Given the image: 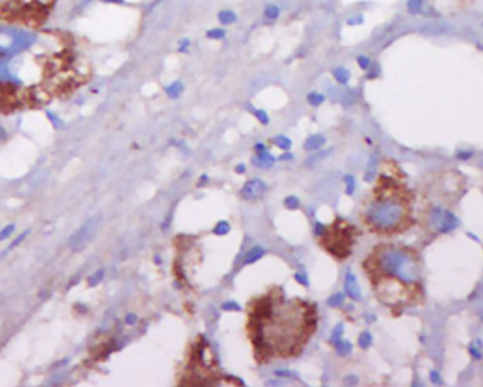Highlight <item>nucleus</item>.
I'll return each instance as SVG.
<instances>
[{
	"label": "nucleus",
	"mask_w": 483,
	"mask_h": 387,
	"mask_svg": "<svg viewBox=\"0 0 483 387\" xmlns=\"http://www.w3.org/2000/svg\"><path fill=\"white\" fill-rule=\"evenodd\" d=\"M373 265L384 275L396 276L401 283L414 285L420 280V267L414 254L400 247H381L374 254Z\"/></svg>",
	"instance_id": "nucleus-1"
},
{
	"label": "nucleus",
	"mask_w": 483,
	"mask_h": 387,
	"mask_svg": "<svg viewBox=\"0 0 483 387\" xmlns=\"http://www.w3.org/2000/svg\"><path fill=\"white\" fill-rule=\"evenodd\" d=\"M407 214V203L401 197L381 196L367 206L364 221L379 233H391L403 224Z\"/></svg>",
	"instance_id": "nucleus-2"
},
{
	"label": "nucleus",
	"mask_w": 483,
	"mask_h": 387,
	"mask_svg": "<svg viewBox=\"0 0 483 387\" xmlns=\"http://www.w3.org/2000/svg\"><path fill=\"white\" fill-rule=\"evenodd\" d=\"M352 230H353V226H349V224H344L343 227L333 226L331 230L324 228V233L320 237L326 239L324 247L327 248V251H331L337 258L347 257L352 251V243H353V235L350 234Z\"/></svg>",
	"instance_id": "nucleus-3"
},
{
	"label": "nucleus",
	"mask_w": 483,
	"mask_h": 387,
	"mask_svg": "<svg viewBox=\"0 0 483 387\" xmlns=\"http://www.w3.org/2000/svg\"><path fill=\"white\" fill-rule=\"evenodd\" d=\"M429 220H431V226L441 233H449L459 226V220L456 219V216L448 210L441 209V207L432 209L431 214H429Z\"/></svg>",
	"instance_id": "nucleus-4"
},
{
	"label": "nucleus",
	"mask_w": 483,
	"mask_h": 387,
	"mask_svg": "<svg viewBox=\"0 0 483 387\" xmlns=\"http://www.w3.org/2000/svg\"><path fill=\"white\" fill-rule=\"evenodd\" d=\"M267 191V184L261 179H251L241 189V197L245 200H257Z\"/></svg>",
	"instance_id": "nucleus-5"
},
{
	"label": "nucleus",
	"mask_w": 483,
	"mask_h": 387,
	"mask_svg": "<svg viewBox=\"0 0 483 387\" xmlns=\"http://www.w3.org/2000/svg\"><path fill=\"white\" fill-rule=\"evenodd\" d=\"M344 292L353 301H361L363 299L361 289L359 287V281H357V278H356L353 272H347L344 275Z\"/></svg>",
	"instance_id": "nucleus-6"
},
{
	"label": "nucleus",
	"mask_w": 483,
	"mask_h": 387,
	"mask_svg": "<svg viewBox=\"0 0 483 387\" xmlns=\"http://www.w3.org/2000/svg\"><path fill=\"white\" fill-rule=\"evenodd\" d=\"M252 163H254V166H257V167L268 169V167H272V166H274L275 158L269 154V152H267V150H262V152H258L257 156L252 159Z\"/></svg>",
	"instance_id": "nucleus-7"
},
{
	"label": "nucleus",
	"mask_w": 483,
	"mask_h": 387,
	"mask_svg": "<svg viewBox=\"0 0 483 387\" xmlns=\"http://www.w3.org/2000/svg\"><path fill=\"white\" fill-rule=\"evenodd\" d=\"M264 255H265V250L262 247H252L244 255V263L245 264H254L258 260H261Z\"/></svg>",
	"instance_id": "nucleus-8"
},
{
	"label": "nucleus",
	"mask_w": 483,
	"mask_h": 387,
	"mask_svg": "<svg viewBox=\"0 0 483 387\" xmlns=\"http://www.w3.org/2000/svg\"><path fill=\"white\" fill-rule=\"evenodd\" d=\"M326 138L323 135H311L305 142L306 150H318L323 146Z\"/></svg>",
	"instance_id": "nucleus-9"
},
{
	"label": "nucleus",
	"mask_w": 483,
	"mask_h": 387,
	"mask_svg": "<svg viewBox=\"0 0 483 387\" xmlns=\"http://www.w3.org/2000/svg\"><path fill=\"white\" fill-rule=\"evenodd\" d=\"M335 348H336V352L339 356H347L352 353V350H353V345L349 340H346V339H339L335 342Z\"/></svg>",
	"instance_id": "nucleus-10"
},
{
	"label": "nucleus",
	"mask_w": 483,
	"mask_h": 387,
	"mask_svg": "<svg viewBox=\"0 0 483 387\" xmlns=\"http://www.w3.org/2000/svg\"><path fill=\"white\" fill-rule=\"evenodd\" d=\"M371 342H373V336H371L370 332H363L360 336H359V340H357V343H359L361 349H368Z\"/></svg>",
	"instance_id": "nucleus-11"
},
{
	"label": "nucleus",
	"mask_w": 483,
	"mask_h": 387,
	"mask_svg": "<svg viewBox=\"0 0 483 387\" xmlns=\"http://www.w3.org/2000/svg\"><path fill=\"white\" fill-rule=\"evenodd\" d=\"M274 143H275L278 147L283 149V150H289V149H291V146H292V141H291L289 138H287V136H283V135L275 136V139H274Z\"/></svg>",
	"instance_id": "nucleus-12"
},
{
	"label": "nucleus",
	"mask_w": 483,
	"mask_h": 387,
	"mask_svg": "<svg viewBox=\"0 0 483 387\" xmlns=\"http://www.w3.org/2000/svg\"><path fill=\"white\" fill-rule=\"evenodd\" d=\"M343 302H344V295L340 294V292H337V294H333L329 296V299H327V305L332 308H337V307H340Z\"/></svg>",
	"instance_id": "nucleus-13"
},
{
	"label": "nucleus",
	"mask_w": 483,
	"mask_h": 387,
	"mask_svg": "<svg viewBox=\"0 0 483 387\" xmlns=\"http://www.w3.org/2000/svg\"><path fill=\"white\" fill-rule=\"evenodd\" d=\"M213 233L217 234V235H226V234L230 233V224L227 221H220L214 227Z\"/></svg>",
	"instance_id": "nucleus-14"
},
{
	"label": "nucleus",
	"mask_w": 483,
	"mask_h": 387,
	"mask_svg": "<svg viewBox=\"0 0 483 387\" xmlns=\"http://www.w3.org/2000/svg\"><path fill=\"white\" fill-rule=\"evenodd\" d=\"M283 204H285V207H287V209L295 210V209H298V207H299L300 202H299V199H298L296 196H288L287 199H285Z\"/></svg>",
	"instance_id": "nucleus-15"
},
{
	"label": "nucleus",
	"mask_w": 483,
	"mask_h": 387,
	"mask_svg": "<svg viewBox=\"0 0 483 387\" xmlns=\"http://www.w3.org/2000/svg\"><path fill=\"white\" fill-rule=\"evenodd\" d=\"M344 183H346V193H347V195H353V191H355L356 189L355 178H353L352 175H347V176L344 178Z\"/></svg>",
	"instance_id": "nucleus-16"
},
{
	"label": "nucleus",
	"mask_w": 483,
	"mask_h": 387,
	"mask_svg": "<svg viewBox=\"0 0 483 387\" xmlns=\"http://www.w3.org/2000/svg\"><path fill=\"white\" fill-rule=\"evenodd\" d=\"M342 335H343V324H339V325L333 329V333H332V338H331L332 343H335L336 340H339V339L342 338Z\"/></svg>",
	"instance_id": "nucleus-17"
},
{
	"label": "nucleus",
	"mask_w": 483,
	"mask_h": 387,
	"mask_svg": "<svg viewBox=\"0 0 483 387\" xmlns=\"http://www.w3.org/2000/svg\"><path fill=\"white\" fill-rule=\"evenodd\" d=\"M331 152H332V147H331V149H327L326 152H320V154H318L316 156H312V158H309V160L306 162V165L309 166V165H312V163H316V162L322 159V158H326V156L331 154Z\"/></svg>",
	"instance_id": "nucleus-18"
},
{
	"label": "nucleus",
	"mask_w": 483,
	"mask_h": 387,
	"mask_svg": "<svg viewBox=\"0 0 483 387\" xmlns=\"http://www.w3.org/2000/svg\"><path fill=\"white\" fill-rule=\"evenodd\" d=\"M255 117L258 118V121L262 123V125H267V123L269 122L268 114H267L265 111H255Z\"/></svg>",
	"instance_id": "nucleus-19"
},
{
	"label": "nucleus",
	"mask_w": 483,
	"mask_h": 387,
	"mask_svg": "<svg viewBox=\"0 0 483 387\" xmlns=\"http://www.w3.org/2000/svg\"><path fill=\"white\" fill-rule=\"evenodd\" d=\"M221 308L224 309V311H241V307H239L237 302H226V304H223Z\"/></svg>",
	"instance_id": "nucleus-20"
},
{
	"label": "nucleus",
	"mask_w": 483,
	"mask_h": 387,
	"mask_svg": "<svg viewBox=\"0 0 483 387\" xmlns=\"http://www.w3.org/2000/svg\"><path fill=\"white\" fill-rule=\"evenodd\" d=\"M295 280L299 284H302V285H305V287L309 285V280H308L305 272H296V274H295Z\"/></svg>",
	"instance_id": "nucleus-21"
},
{
	"label": "nucleus",
	"mask_w": 483,
	"mask_h": 387,
	"mask_svg": "<svg viewBox=\"0 0 483 387\" xmlns=\"http://www.w3.org/2000/svg\"><path fill=\"white\" fill-rule=\"evenodd\" d=\"M275 375L279 376V377H294V379H298L296 373H295V372H291V370H276Z\"/></svg>",
	"instance_id": "nucleus-22"
},
{
	"label": "nucleus",
	"mask_w": 483,
	"mask_h": 387,
	"mask_svg": "<svg viewBox=\"0 0 483 387\" xmlns=\"http://www.w3.org/2000/svg\"><path fill=\"white\" fill-rule=\"evenodd\" d=\"M323 97L322 95H318V94H312L311 97H309V101H311V104L312 105H319L320 102H323Z\"/></svg>",
	"instance_id": "nucleus-23"
},
{
	"label": "nucleus",
	"mask_w": 483,
	"mask_h": 387,
	"mask_svg": "<svg viewBox=\"0 0 483 387\" xmlns=\"http://www.w3.org/2000/svg\"><path fill=\"white\" fill-rule=\"evenodd\" d=\"M431 381H432V383H434V384H441V383H442V380H441V376H440V373H438V372H431Z\"/></svg>",
	"instance_id": "nucleus-24"
},
{
	"label": "nucleus",
	"mask_w": 483,
	"mask_h": 387,
	"mask_svg": "<svg viewBox=\"0 0 483 387\" xmlns=\"http://www.w3.org/2000/svg\"><path fill=\"white\" fill-rule=\"evenodd\" d=\"M335 75H336L337 80L340 81V82H346V80L349 78V74L343 73V71H337V73H335Z\"/></svg>",
	"instance_id": "nucleus-25"
},
{
	"label": "nucleus",
	"mask_w": 483,
	"mask_h": 387,
	"mask_svg": "<svg viewBox=\"0 0 483 387\" xmlns=\"http://www.w3.org/2000/svg\"><path fill=\"white\" fill-rule=\"evenodd\" d=\"M324 228H326V227H324L323 224H320V223H316V227H315V234L320 237V235L324 233Z\"/></svg>",
	"instance_id": "nucleus-26"
},
{
	"label": "nucleus",
	"mask_w": 483,
	"mask_h": 387,
	"mask_svg": "<svg viewBox=\"0 0 483 387\" xmlns=\"http://www.w3.org/2000/svg\"><path fill=\"white\" fill-rule=\"evenodd\" d=\"M344 383H347V384H352V386H353V384H356V383H359V379H357V377H356V376H349V377H346V379H344Z\"/></svg>",
	"instance_id": "nucleus-27"
},
{
	"label": "nucleus",
	"mask_w": 483,
	"mask_h": 387,
	"mask_svg": "<svg viewBox=\"0 0 483 387\" xmlns=\"http://www.w3.org/2000/svg\"><path fill=\"white\" fill-rule=\"evenodd\" d=\"M471 353L473 355V356L476 357L477 360L482 357V355H480V349H479V348H473V346H471Z\"/></svg>",
	"instance_id": "nucleus-28"
},
{
	"label": "nucleus",
	"mask_w": 483,
	"mask_h": 387,
	"mask_svg": "<svg viewBox=\"0 0 483 387\" xmlns=\"http://www.w3.org/2000/svg\"><path fill=\"white\" fill-rule=\"evenodd\" d=\"M292 158H294V155L292 154H283L279 156V160H289L292 159Z\"/></svg>",
	"instance_id": "nucleus-29"
},
{
	"label": "nucleus",
	"mask_w": 483,
	"mask_h": 387,
	"mask_svg": "<svg viewBox=\"0 0 483 387\" xmlns=\"http://www.w3.org/2000/svg\"><path fill=\"white\" fill-rule=\"evenodd\" d=\"M255 150H257V152H262V150H265V146H264L262 143H258V145H255Z\"/></svg>",
	"instance_id": "nucleus-30"
},
{
	"label": "nucleus",
	"mask_w": 483,
	"mask_h": 387,
	"mask_svg": "<svg viewBox=\"0 0 483 387\" xmlns=\"http://www.w3.org/2000/svg\"><path fill=\"white\" fill-rule=\"evenodd\" d=\"M245 170V165H238L237 166V173H243Z\"/></svg>",
	"instance_id": "nucleus-31"
}]
</instances>
